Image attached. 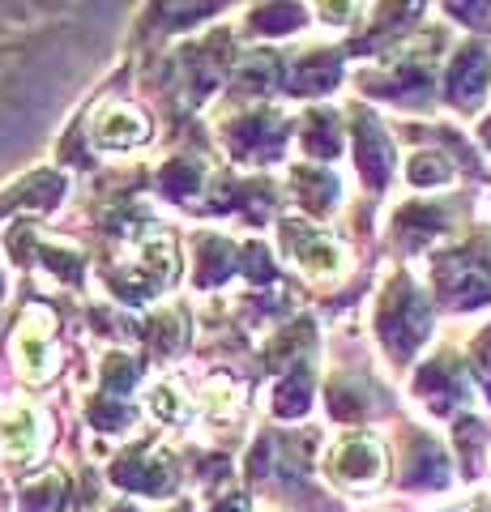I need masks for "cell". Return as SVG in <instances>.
<instances>
[{
    "label": "cell",
    "instance_id": "6da1fadb",
    "mask_svg": "<svg viewBox=\"0 0 491 512\" xmlns=\"http://www.w3.org/2000/svg\"><path fill=\"white\" fill-rule=\"evenodd\" d=\"M329 474L338 483H351V487H363V483H376L385 474V461H380V448L372 440H346L334 457H329Z\"/></svg>",
    "mask_w": 491,
    "mask_h": 512
},
{
    "label": "cell",
    "instance_id": "7a4b0ae2",
    "mask_svg": "<svg viewBox=\"0 0 491 512\" xmlns=\"http://www.w3.org/2000/svg\"><path fill=\"white\" fill-rule=\"evenodd\" d=\"M47 338H52V316H47L43 308H30L26 320H22V333H18V363H22V372L30 380H47L52 376V363H39V359H52L47 355Z\"/></svg>",
    "mask_w": 491,
    "mask_h": 512
},
{
    "label": "cell",
    "instance_id": "3957f363",
    "mask_svg": "<svg viewBox=\"0 0 491 512\" xmlns=\"http://www.w3.org/2000/svg\"><path fill=\"white\" fill-rule=\"evenodd\" d=\"M35 410L26 402H0V453L5 457H30L35 453Z\"/></svg>",
    "mask_w": 491,
    "mask_h": 512
},
{
    "label": "cell",
    "instance_id": "277c9868",
    "mask_svg": "<svg viewBox=\"0 0 491 512\" xmlns=\"http://www.w3.org/2000/svg\"><path fill=\"white\" fill-rule=\"evenodd\" d=\"M146 120H141V111L124 107V103H107L99 111V124H94V137L103 141V146H137V141H146Z\"/></svg>",
    "mask_w": 491,
    "mask_h": 512
},
{
    "label": "cell",
    "instance_id": "5b68a950",
    "mask_svg": "<svg viewBox=\"0 0 491 512\" xmlns=\"http://www.w3.org/2000/svg\"><path fill=\"white\" fill-rule=\"evenodd\" d=\"M487 82V56L483 52H466L462 60H457L453 69V94L457 99H474V94L483 90Z\"/></svg>",
    "mask_w": 491,
    "mask_h": 512
},
{
    "label": "cell",
    "instance_id": "8992f818",
    "mask_svg": "<svg viewBox=\"0 0 491 512\" xmlns=\"http://www.w3.org/2000/svg\"><path fill=\"white\" fill-rule=\"evenodd\" d=\"M240 402H244V389L235 380H210L201 389V410L214 414V419H223V414L240 410Z\"/></svg>",
    "mask_w": 491,
    "mask_h": 512
},
{
    "label": "cell",
    "instance_id": "52a82bcc",
    "mask_svg": "<svg viewBox=\"0 0 491 512\" xmlns=\"http://www.w3.org/2000/svg\"><path fill=\"white\" fill-rule=\"evenodd\" d=\"M299 265H304L308 274H338L342 269V248L338 244H316L312 252L299 256Z\"/></svg>",
    "mask_w": 491,
    "mask_h": 512
},
{
    "label": "cell",
    "instance_id": "ba28073f",
    "mask_svg": "<svg viewBox=\"0 0 491 512\" xmlns=\"http://www.w3.org/2000/svg\"><path fill=\"white\" fill-rule=\"evenodd\" d=\"M410 175H415L419 184H427V180H445L449 167H445V163H436V158H423V163L410 167Z\"/></svg>",
    "mask_w": 491,
    "mask_h": 512
},
{
    "label": "cell",
    "instance_id": "9c48e42d",
    "mask_svg": "<svg viewBox=\"0 0 491 512\" xmlns=\"http://www.w3.org/2000/svg\"><path fill=\"white\" fill-rule=\"evenodd\" d=\"M321 9H325L329 22H346L351 18V9H355V0H321Z\"/></svg>",
    "mask_w": 491,
    "mask_h": 512
},
{
    "label": "cell",
    "instance_id": "30bf717a",
    "mask_svg": "<svg viewBox=\"0 0 491 512\" xmlns=\"http://www.w3.org/2000/svg\"><path fill=\"white\" fill-rule=\"evenodd\" d=\"M474 367H479V376L487 384V393H491V338L479 346V359H474Z\"/></svg>",
    "mask_w": 491,
    "mask_h": 512
}]
</instances>
